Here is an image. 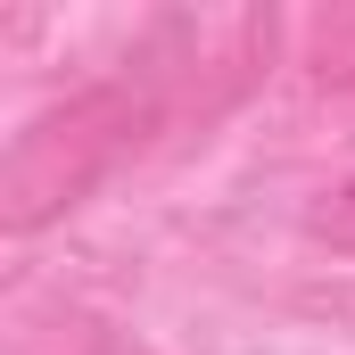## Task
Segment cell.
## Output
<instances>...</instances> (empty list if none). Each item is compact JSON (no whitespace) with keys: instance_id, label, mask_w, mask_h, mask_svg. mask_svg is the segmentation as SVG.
Segmentation results:
<instances>
[{"instance_id":"1","label":"cell","mask_w":355,"mask_h":355,"mask_svg":"<svg viewBox=\"0 0 355 355\" xmlns=\"http://www.w3.org/2000/svg\"><path fill=\"white\" fill-rule=\"evenodd\" d=\"M157 132H166V99H157V83H141V75H107V83L42 107V116L17 132L8 166H0V232H8V240L50 232V223L75 215L124 157H141Z\"/></svg>"},{"instance_id":"2","label":"cell","mask_w":355,"mask_h":355,"mask_svg":"<svg viewBox=\"0 0 355 355\" xmlns=\"http://www.w3.org/2000/svg\"><path fill=\"white\" fill-rule=\"evenodd\" d=\"M306 75H314V91H355V0L306 25Z\"/></svg>"},{"instance_id":"3","label":"cell","mask_w":355,"mask_h":355,"mask_svg":"<svg viewBox=\"0 0 355 355\" xmlns=\"http://www.w3.org/2000/svg\"><path fill=\"white\" fill-rule=\"evenodd\" d=\"M306 232L322 240V248H339V257H355V174L331 182L314 207H306Z\"/></svg>"},{"instance_id":"4","label":"cell","mask_w":355,"mask_h":355,"mask_svg":"<svg viewBox=\"0 0 355 355\" xmlns=\"http://www.w3.org/2000/svg\"><path fill=\"white\" fill-rule=\"evenodd\" d=\"M42 355H99V347H91V339H50Z\"/></svg>"}]
</instances>
